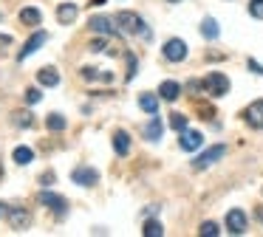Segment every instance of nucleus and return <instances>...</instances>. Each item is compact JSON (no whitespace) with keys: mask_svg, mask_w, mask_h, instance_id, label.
Returning <instances> with one entry per match:
<instances>
[{"mask_svg":"<svg viewBox=\"0 0 263 237\" xmlns=\"http://www.w3.org/2000/svg\"><path fill=\"white\" fill-rule=\"evenodd\" d=\"M249 68H252V71H255V73H260V76H263V65H260V62L249 60Z\"/></svg>","mask_w":263,"mask_h":237,"instance_id":"473e14b6","label":"nucleus"},{"mask_svg":"<svg viewBox=\"0 0 263 237\" xmlns=\"http://www.w3.org/2000/svg\"><path fill=\"white\" fill-rule=\"evenodd\" d=\"M31 158H34V152H31V147H14V161L20 164V167H29Z\"/></svg>","mask_w":263,"mask_h":237,"instance_id":"412c9836","label":"nucleus"},{"mask_svg":"<svg viewBox=\"0 0 263 237\" xmlns=\"http://www.w3.org/2000/svg\"><path fill=\"white\" fill-rule=\"evenodd\" d=\"M40 99H43V93H40L37 88H29V90H26V102H29V105H37Z\"/></svg>","mask_w":263,"mask_h":237,"instance_id":"cd10ccee","label":"nucleus"},{"mask_svg":"<svg viewBox=\"0 0 263 237\" xmlns=\"http://www.w3.org/2000/svg\"><path fill=\"white\" fill-rule=\"evenodd\" d=\"M161 130H164V127H161V118H159V116H153V118L147 122V127H144V139H147V141L161 139Z\"/></svg>","mask_w":263,"mask_h":237,"instance_id":"6ab92c4d","label":"nucleus"},{"mask_svg":"<svg viewBox=\"0 0 263 237\" xmlns=\"http://www.w3.org/2000/svg\"><path fill=\"white\" fill-rule=\"evenodd\" d=\"M116 26H119L125 34L150 37V31H147V26H144V20H142L139 14H133V11H119V14H116Z\"/></svg>","mask_w":263,"mask_h":237,"instance_id":"f257e3e1","label":"nucleus"},{"mask_svg":"<svg viewBox=\"0 0 263 237\" xmlns=\"http://www.w3.org/2000/svg\"><path fill=\"white\" fill-rule=\"evenodd\" d=\"M170 3H178V0H170Z\"/></svg>","mask_w":263,"mask_h":237,"instance_id":"e433bc0d","label":"nucleus"},{"mask_svg":"<svg viewBox=\"0 0 263 237\" xmlns=\"http://www.w3.org/2000/svg\"><path fill=\"white\" fill-rule=\"evenodd\" d=\"M40 203H46L48 209H51L57 218H63L65 214V209H68V203H65V198H60V195H54V192H40Z\"/></svg>","mask_w":263,"mask_h":237,"instance_id":"39448f33","label":"nucleus"},{"mask_svg":"<svg viewBox=\"0 0 263 237\" xmlns=\"http://www.w3.org/2000/svg\"><path fill=\"white\" fill-rule=\"evenodd\" d=\"M246 122L252 124L255 130H263V99H257V102H252L249 107H246Z\"/></svg>","mask_w":263,"mask_h":237,"instance_id":"1a4fd4ad","label":"nucleus"},{"mask_svg":"<svg viewBox=\"0 0 263 237\" xmlns=\"http://www.w3.org/2000/svg\"><path fill=\"white\" fill-rule=\"evenodd\" d=\"M57 20L63 23V26H71V23L77 20V6L74 3H63L57 9Z\"/></svg>","mask_w":263,"mask_h":237,"instance_id":"4468645a","label":"nucleus"},{"mask_svg":"<svg viewBox=\"0 0 263 237\" xmlns=\"http://www.w3.org/2000/svg\"><path fill=\"white\" fill-rule=\"evenodd\" d=\"M88 26H91V31H97V34L116 37V28H114V23H110L108 17H91V20H88Z\"/></svg>","mask_w":263,"mask_h":237,"instance_id":"9b49d317","label":"nucleus"},{"mask_svg":"<svg viewBox=\"0 0 263 237\" xmlns=\"http://www.w3.org/2000/svg\"><path fill=\"white\" fill-rule=\"evenodd\" d=\"M139 107H142L144 113H150V116H156V113H159V99H156L153 93H142L139 96Z\"/></svg>","mask_w":263,"mask_h":237,"instance_id":"dca6fc26","label":"nucleus"},{"mask_svg":"<svg viewBox=\"0 0 263 237\" xmlns=\"http://www.w3.org/2000/svg\"><path fill=\"white\" fill-rule=\"evenodd\" d=\"M40 20H43V14H40V9H34V6H29V9L20 11V23H23V26H40Z\"/></svg>","mask_w":263,"mask_h":237,"instance_id":"2eb2a0df","label":"nucleus"},{"mask_svg":"<svg viewBox=\"0 0 263 237\" xmlns=\"http://www.w3.org/2000/svg\"><path fill=\"white\" fill-rule=\"evenodd\" d=\"M37 82L46 85V88H54V85H60V73L54 71V68H43V71L37 73Z\"/></svg>","mask_w":263,"mask_h":237,"instance_id":"f3484780","label":"nucleus"},{"mask_svg":"<svg viewBox=\"0 0 263 237\" xmlns=\"http://www.w3.org/2000/svg\"><path fill=\"white\" fill-rule=\"evenodd\" d=\"M9 45H12V37H9V34H0V51L9 48Z\"/></svg>","mask_w":263,"mask_h":237,"instance_id":"7c9ffc66","label":"nucleus"},{"mask_svg":"<svg viewBox=\"0 0 263 237\" xmlns=\"http://www.w3.org/2000/svg\"><path fill=\"white\" fill-rule=\"evenodd\" d=\"M114 150H116V155H127V150H130V135L125 130H116L114 133Z\"/></svg>","mask_w":263,"mask_h":237,"instance_id":"ddd939ff","label":"nucleus"},{"mask_svg":"<svg viewBox=\"0 0 263 237\" xmlns=\"http://www.w3.org/2000/svg\"><path fill=\"white\" fill-rule=\"evenodd\" d=\"M71 181L80 184V186H93L99 181V172H97V169H91V167H77L74 175H71Z\"/></svg>","mask_w":263,"mask_h":237,"instance_id":"6e6552de","label":"nucleus"},{"mask_svg":"<svg viewBox=\"0 0 263 237\" xmlns=\"http://www.w3.org/2000/svg\"><path fill=\"white\" fill-rule=\"evenodd\" d=\"M80 76H82V79H88V82H97V79H102V82H110V79H114L110 73H102L99 68H82Z\"/></svg>","mask_w":263,"mask_h":237,"instance_id":"aec40b11","label":"nucleus"},{"mask_svg":"<svg viewBox=\"0 0 263 237\" xmlns=\"http://www.w3.org/2000/svg\"><path fill=\"white\" fill-rule=\"evenodd\" d=\"M0 218H9V206H6V203H0Z\"/></svg>","mask_w":263,"mask_h":237,"instance_id":"72a5a7b5","label":"nucleus"},{"mask_svg":"<svg viewBox=\"0 0 263 237\" xmlns=\"http://www.w3.org/2000/svg\"><path fill=\"white\" fill-rule=\"evenodd\" d=\"M46 124H48V130H65V124H68V122H65L60 113H51V116L46 118Z\"/></svg>","mask_w":263,"mask_h":237,"instance_id":"393cba45","label":"nucleus"},{"mask_svg":"<svg viewBox=\"0 0 263 237\" xmlns=\"http://www.w3.org/2000/svg\"><path fill=\"white\" fill-rule=\"evenodd\" d=\"M201 144H204V135H201L198 130H184L181 133V150L193 152V150H198Z\"/></svg>","mask_w":263,"mask_h":237,"instance_id":"f8f14e48","label":"nucleus"},{"mask_svg":"<svg viewBox=\"0 0 263 237\" xmlns=\"http://www.w3.org/2000/svg\"><path fill=\"white\" fill-rule=\"evenodd\" d=\"M170 127L176 130V133H184V130H187V116H181V113H173V116H170Z\"/></svg>","mask_w":263,"mask_h":237,"instance_id":"b1692460","label":"nucleus"},{"mask_svg":"<svg viewBox=\"0 0 263 237\" xmlns=\"http://www.w3.org/2000/svg\"><path fill=\"white\" fill-rule=\"evenodd\" d=\"M218 231H221V229H218V226L212 223V220H210V223H204V226H201V234H206V237H215Z\"/></svg>","mask_w":263,"mask_h":237,"instance_id":"c85d7f7f","label":"nucleus"},{"mask_svg":"<svg viewBox=\"0 0 263 237\" xmlns=\"http://www.w3.org/2000/svg\"><path fill=\"white\" fill-rule=\"evenodd\" d=\"M159 93H161V99H164V102H176L178 93H181V88H178V82H161Z\"/></svg>","mask_w":263,"mask_h":237,"instance_id":"a211bd4d","label":"nucleus"},{"mask_svg":"<svg viewBox=\"0 0 263 237\" xmlns=\"http://www.w3.org/2000/svg\"><path fill=\"white\" fill-rule=\"evenodd\" d=\"M204 90L210 96H223V93H229V79L223 76V73L212 71V73L204 76Z\"/></svg>","mask_w":263,"mask_h":237,"instance_id":"f03ea898","label":"nucleus"},{"mask_svg":"<svg viewBox=\"0 0 263 237\" xmlns=\"http://www.w3.org/2000/svg\"><path fill=\"white\" fill-rule=\"evenodd\" d=\"M223 155H227V147H223V144H215V147H210L206 152H201V155L193 161V167H195V169H206V167H212V164H215L218 158H223Z\"/></svg>","mask_w":263,"mask_h":237,"instance_id":"7ed1b4c3","label":"nucleus"},{"mask_svg":"<svg viewBox=\"0 0 263 237\" xmlns=\"http://www.w3.org/2000/svg\"><path fill=\"white\" fill-rule=\"evenodd\" d=\"M164 60H170V62H181V60H187V43L184 40H167L164 43Z\"/></svg>","mask_w":263,"mask_h":237,"instance_id":"20e7f679","label":"nucleus"},{"mask_svg":"<svg viewBox=\"0 0 263 237\" xmlns=\"http://www.w3.org/2000/svg\"><path fill=\"white\" fill-rule=\"evenodd\" d=\"M227 229L232 231V234H243L246 231V214L240 212V209H229L227 212Z\"/></svg>","mask_w":263,"mask_h":237,"instance_id":"0eeeda50","label":"nucleus"},{"mask_svg":"<svg viewBox=\"0 0 263 237\" xmlns=\"http://www.w3.org/2000/svg\"><path fill=\"white\" fill-rule=\"evenodd\" d=\"M249 14L263 20V0H249Z\"/></svg>","mask_w":263,"mask_h":237,"instance_id":"bb28decb","label":"nucleus"},{"mask_svg":"<svg viewBox=\"0 0 263 237\" xmlns=\"http://www.w3.org/2000/svg\"><path fill=\"white\" fill-rule=\"evenodd\" d=\"M91 6H105V0H91Z\"/></svg>","mask_w":263,"mask_h":237,"instance_id":"f704fd0d","label":"nucleus"},{"mask_svg":"<svg viewBox=\"0 0 263 237\" xmlns=\"http://www.w3.org/2000/svg\"><path fill=\"white\" fill-rule=\"evenodd\" d=\"M201 34H204L206 40H218V23L212 20V17H206V20L201 23Z\"/></svg>","mask_w":263,"mask_h":237,"instance_id":"4be33fe9","label":"nucleus"},{"mask_svg":"<svg viewBox=\"0 0 263 237\" xmlns=\"http://www.w3.org/2000/svg\"><path fill=\"white\" fill-rule=\"evenodd\" d=\"M161 234H164V229H161L159 220H147L144 223V237H161Z\"/></svg>","mask_w":263,"mask_h":237,"instance_id":"5701e85b","label":"nucleus"},{"mask_svg":"<svg viewBox=\"0 0 263 237\" xmlns=\"http://www.w3.org/2000/svg\"><path fill=\"white\" fill-rule=\"evenodd\" d=\"M105 45H108L105 40H93V43H91V51H105Z\"/></svg>","mask_w":263,"mask_h":237,"instance_id":"2f4dec72","label":"nucleus"},{"mask_svg":"<svg viewBox=\"0 0 263 237\" xmlns=\"http://www.w3.org/2000/svg\"><path fill=\"white\" fill-rule=\"evenodd\" d=\"M29 223H31V214L26 212V209H9V226H12L14 231L29 229Z\"/></svg>","mask_w":263,"mask_h":237,"instance_id":"9d476101","label":"nucleus"},{"mask_svg":"<svg viewBox=\"0 0 263 237\" xmlns=\"http://www.w3.org/2000/svg\"><path fill=\"white\" fill-rule=\"evenodd\" d=\"M46 40H48V34H46V31H34V34H31V37H29V43H26L23 48H20L17 60L23 62L26 56H31V54H34V51H37V48H40V45H46Z\"/></svg>","mask_w":263,"mask_h":237,"instance_id":"423d86ee","label":"nucleus"},{"mask_svg":"<svg viewBox=\"0 0 263 237\" xmlns=\"http://www.w3.org/2000/svg\"><path fill=\"white\" fill-rule=\"evenodd\" d=\"M0 178H3V167H0Z\"/></svg>","mask_w":263,"mask_h":237,"instance_id":"c9c22d12","label":"nucleus"},{"mask_svg":"<svg viewBox=\"0 0 263 237\" xmlns=\"http://www.w3.org/2000/svg\"><path fill=\"white\" fill-rule=\"evenodd\" d=\"M125 60H127V79H133V73H136V56L125 54Z\"/></svg>","mask_w":263,"mask_h":237,"instance_id":"c756f323","label":"nucleus"},{"mask_svg":"<svg viewBox=\"0 0 263 237\" xmlns=\"http://www.w3.org/2000/svg\"><path fill=\"white\" fill-rule=\"evenodd\" d=\"M14 124H17V127H31L34 118H31V113H14Z\"/></svg>","mask_w":263,"mask_h":237,"instance_id":"a878e982","label":"nucleus"}]
</instances>
